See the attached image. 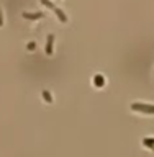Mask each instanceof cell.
<instances>
[{"mask_svg":"<svg viewBox=\"0 0 154 157\" xmlns=\"http://www.w3.org/2000/svg\"><path fill=\"white\" fill-rule=\"evenodd\" d=\"M131 110L136 113H143V115H154V105H151V103L135 101L131 103Z\"/></svg>","mask_w":154,"mask_h":157,"instance_id":"cell-1","label":"cell"},{"mask_svg":"<svg viewBox=\"0 0 154 157\" xmlns=\"http://www.w3.org/2000/svg\"><path fill=\"white\" fill-rule=\"evenodd\" d=\"M41 2H43V5H44V7L51 8L53 12L56 13V17L59 18V21H61V23H66V21H67V17H66V13H64L61 8H57L56 5H54V3H51V2H49V0H41Z\"/></svg>","mask_w":154,"mask_h":157,"instance_id":"cell-2","label":"cell"},{"mask_svg":"<svg viewBox=\"0 0 154 157\" xmlns=\"http://www.w3.org/2000/svg\"><path fill=\"white\" fill-rule=\"evenodd\" d=\"M44 52H46V56H53V52H54V34H48Z\"/></svg>","mask_w":154,"mask_h":157,"instance_id":"cell-3","label":"cell"},{"mask_svg":"<svg viewBox=\"0 0 154 157\" xmlns=\"http://www.w3.org/2000/svg\"><path fill=\"white\" fill-rule=\"evenodd\" d=\"M43 17H44V13H41V12H38V13L25 12V13H23V18H26V20H31V21H34V20H39V18H43Z\"/></svg>","mask_w":154,"mask_h":157,"instance_id":"cell-4","label":"cell"},{"mask_svg":"<svg viewBox=\"0 0 154 157\" xmlns=\"http://www.w3.org/2000/svg\"><path fill=\"white\" fill-rule=\"evenodd\" d=\"M93 85H95L97 88H102L103 85H105V77L100 75V74H97V75L93 77Z\"/></svg>","mask_w":154,"mask_h":157,"instance_id":"cell-5","label":"cell"},{"mask_svg":"<svg viewBox=\"0 0 154 157\" xmlns=\"http://www.w3.org/2000/svg\"><path fill=\"white\" fill-rule=\"evenodd\" d=\"M41 95H43V100L48 103V105H51V103L54 101V98H53V95L49 93V90H43L41 92Z\"/></svg>","mask_w":154,"mask_h":157,"instance_id":"cell-6","label":"cell"},{"mask_svg":"<svg viewBox=\"0 0 154 157\" xmlns=\"http://www.w3.org/2000/svg\"><path fill=\"white\" fill-rule=\"evenodd\" d=\"M143 146L152 147V149H154V137H144V139H143Z\"/></svg>","mask_w":154,"mask_h":157,"instance_id":"cell-7","label":"cell"},{"mask_svg":"<svg viewBox=\"0 0 154 157\" xmlns=\"http://www.w3.org/2000/svg\"><path fill=\"white\" fill-rule=\"evenodd\" d=\"M3 26V13H2V10H0V28Z\"/></svg>","mask_w":154,"mask_h":157,"instance_id":"cell-8","label":"cell"},{"mask_svg":"<svg viewBox=\"0 0 154 157\" xmlns=\"http://www.w3.org/2000/svg\"><path fill=\"white\" fill-rule=\"evenodd\" d=\"M34 46H36L34 43H30V44H28V49H30V51H33V49H34Z\"/></svg>","mask_w":154,"mask_h":157,"instance_id":"cell-9","label":"cell"}]
</instances>
